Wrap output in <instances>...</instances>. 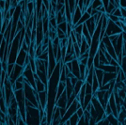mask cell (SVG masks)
I'll return each mask as SVG.
<instances>
[{"mask_svg": "<svg viewBox=\"0 0 126 125\" xmlns=\"http://www.w3.org/2000/svg\"><path fill=\"white\" fill-rule=\"evenodd\" d=\"M104 72L100 70V69H95L94 70V74L96 76V78L98 80V83H99V86L100 88L103 86V80H104Z\"/></svg>", "mask_w": 126, "mask_h": 125, "instance_id": "9a60e30c", "label": "cell"}, {"mask_svg": "<svg viewBox=\"0 0 126 125\" xmlns=\"http://www.w3.org/2000/svg\"><path fill=\"white\" fill-rule=\"evenodd\" d=\"M77 81H78V79L77 78H75V77H72V78H71V83H72V85H73V86H75V84L77 83Z\"/></svg>", "mask_w": 126, "mask_h": 125, "instance_id": "d6a6232c", "label": "cell"}, {"mask_svg": "<svg viewBox=\"0 0 126 125\" xmlns=\"http://www.w3.org/2000/svg\"><path fill=\"white\" fill-rule=\"evenodd\" d=\"M90 17H91L90 14H89L88 12H84V13H83V15H82V17H81V19H80V21L77 23V25H76V26H79V25H83V24H85V23L88 21Z\"/></svg>", "mask_w": 126, "mask_h": 125, "instance_id": "d6986e66", "label": "cell"}, {"mask_svg": "<svg viewBox=\"0 0 126 125\" xmlns=\"http://www.w3.org/2000/svg\"><path fill=\"white\" fill-rule=\"evenodd\" d=\"M118 73H104V80H103V85H105L107 83H110L111 81L115 80Z\"/></svg>", "mask_w": 126, "mask_h": 125, "instance_id": "4fadbf2b", "label": "cell"}, {"mask_svg": "<svg viewBox=\"0 0 126 125\" xmlns=\"http://www.w3.org/2000/svg\"><path fill=\"white\" fill-rule=\"evenodd\" d=\"M49 25H50L51 26H53L54 28H57V27H58V24H57V20H56V18L49 19Z\"/></svg>", "mask_w": 126, "mask_h": 125, "instance_id": "484cf974", "label": "cell"}, {"mask_svg": "<svg viewBox=\"0 0 126 125\" xmlns=\"http://www.w3.org/2000/svg\"><path fill=\"white\" fill-rule=\"evenodd\" d=\"M85 24H86V26L88 27V30H89L90 36L92 37V35H93V33H94V31H95V29H96V22H95L94 18H93V17H90Z\"/></svg>", "mask_w": 126, "mask_h": 125, "instance_id": "8fae6325", "label": "cell"}, {"mask_svg": "<svg viewBox=\"0 0 126 125\" xmlns=\"http://www.w3.org/2000/svg\"><path fill=\"white\" fill-rule=\"evenodd\" d=\"M35 73L32 71L30 65H26L25 67V70L23 72V76L25 78V81H26L27 83L31 86L33 89L36 90V82H35V77H34Z\"/></svg>", "mask_w": 126, "mask_h": 125, "instance_id": "5b68a950", "label": "cell"}, {"mask_svg": "<svg viewBox=\"0 0 126 125\" xmlns=\"http://www.w3.org/2000/svg\"><path fill=\"white\" fill-rule=\"evenodd\" d=\"M71 73H73L75 78L78 80H81V76H80V71H79V61L78 59H74L72 61V71Z\"/></svg>", "mask_w": 126, "mask_h": 125, "instance_id": "9c48e42d", "label": "cell"}, {"mask_svg": "<svg viewBox=\"0 0 126 125\" xmlns=\"http://www.w3.org/2000/svg\"><path fill=\"white\" fill-rule=\"evenodd\" d=\"M4 94H5V101L7 106L11 104V101L14 98V90L12 88V85L11 84L9 77L6 76L5 82H4Z\"/></svg>", "mask_w": 126, "mask_h": 125, "instance_id": "277c9868", "label": "cell"}, {"mask_svg": "<svg viewBox=\"0 0 126 125\" xmlns=\"http://www.w3.org/2000/svg\"><path fill=\"white\" fill-rule=\"evenodd\" d=\"M74 59H76L75 57H74V55H66V57H65V59H64V64L65 63H68V62H72L73 60Z\"/></svg>", "mask_w": 126, "mask_h": 125, "instance_id": "603a6c76", "label": "cell"}, {"mask_svg": "<svg viewBox=\"0 0 126 125\" xmlns=\"http://www.w3.org/2000/svg\"><path fill=\"white\" fill-rule=\"evenodd\" d=\"M67 26H68V23H67V22H63L61 24L58 25V27H57V28L59 29V30H61L64 34L67 35Z\"/></svg>", "mask_w": 126, "mask_h": 125, "instance_id": "ffe728a7", "label": "cell"}, {"mask_svg": "<svg viewBox=\"0 0 126 125\" xmlns=\"http://www.w3.org/2000/svg\"><path fill=\"white\" fill-rule=\"evenodd\" d=\"M65 87H66V85H65V83H60L59 82V84H58V94H57V101H58V99L62 95V93L65 91Z\"/></svg>", "mask_w": 126, "mask_h": 125, "instance_id": "ac0fdd59", "label": "cell"}, {"mask_svg": "<svg viewBox=\"0 0 126 125\" xmlns=\"http://www.w3.org/2000/svg\"><path fill=\"white\" fill-rule=\"evenodd\" d=\"M20 40H21V31L18 32L14 37L13 41L11 42L10 46H9V55H8V59L7 63L8 65L11 64H15L18 54L21 50V44H20Z\"/></svg>", "mask_w": 126, "mask_h": 125, "instance_id": "6da1fadb", "label": "cell"}, {"mask_svg": "<svg viewBox=\"0 0 126 125\" xmlns=\"http://www.w3.org/2000/svg\"><path fill=\"white\" fill-rule=\"evenodd\" d=\"M38 98H39V106H42V108L45 110L46 104H47V91L44 90L42 92H39Z\"/></svg>", "mask_w": 126, "mask_h": 125, "instance_id": "ba28073f", "label": "cell"}, {"mask_svg": "<svg viewBox=\"0 0 126 125\" xmlns=\"http://www.w3.org/2000/svg\"><path fill=\"white\" fill-rule=\"evenodd\" d=\"M65 85H66V87H65V91H66V94H67V98L70 99L71 96L74 94V86L71 83V79L67 78Z\"/></svg>", "mask_w": 126, "mask_h": 125, "instance_id": "5bb4252c", "label": "cell"}, {"mask_svg": "<svg viewBox=\"0 0 126 125\" xmlns=\"http://www.w3.org/2000/svg\"><path fill=\"white\" fill-rule=\"evenodd\" d=\"M79 121V118L78 116L76 114L73 115L71 118H70V120H69V122H70V125H77Z\"/></svg>", "mask_w": 126, "mask_h": 125, "instance_id": "44dd1931", "label": "cell"}, {"mask_svg": "<svg viewBox=\"0 0 126 125\" xmlns=\"http://www.w3.org/2000/svg\"><path fill=\"white\" fill-rule=\"evenodd\" d=\"M85 86H86V94H92V87H91V85L85 82Z\"/></svg>", "mask_w": 126, "mask_h": 125, "instance_id": "cb8c5ba5", "label": "cell"}, {"mask_svg": "<svg viewBox=\"0 0 126 125\" xmlns=\"http://www.w3.org/2000/svg\"><path fill=\"white\" fill-rule=\"evenodd\" d=\"M25 70V67H21L19 65L15 64L14 65V68H13V71L11 72V75L9 76V80L11 82V85H14V83L16 82V80L19 78L20 76L23 75V72Z\"/></svg>", "mask_w": 126, "mask_h": 125, "instance_id": "8992f818", "label": "cell"}, {"mask_svg": "<svg viewBox=\"0 0 126 125\" xmlns=\"http://www.w3.org/2000/svg\"><path fill=\"white\" fill-rule=\"evenodd\" d=\"M82 15H83V12H82V11L78 8V6H77V7L75 8V11H74V12L73 13V17H72V24H73V26H75L77 25V23L80 21Z\"/></svg>", "mask_w": 126, "mask_h": 125, "instance_id": "30bf717a", "label": "cell"}, {"mask_svg": "<svg viewBox=\"0 0 126 125\" xmlns=\"http://www.w3.org/2000/svg\"><path fill=\"white\" fill-rule=\"evenodd\" d=\"M75 114L78 116V118L80 119V118H82L83 116H84V110L82 109V107H80L79 109H77V111H76V113Z\"/></svg>", "mask_w": 126, "mask_h": 125, "instance_id": "4316f807", "label": "cell"}, {"mask_svg": "<svg viewBox=\"0 0 126 125\" xmlns=\"http://www.w3.org/2000/svg\"><path fill=\"white\" fill-rule=\"evenodd\" d=\"M34 77H35V82H36V91H37L38 93L46 90L47 87H46V86H45V85L39 79V77H38V75L36 74V73L34 74Z\"/></svg>", "mask_w": 126, "mask_h": 125, "instance_id": "7c38bea8", "label": "cell"}, {"mask_svg": "<svg viewBox=\"0 0 126 125\" xmlns=\"http://www.w3.org/2000/svg\"><path fill=\"white\" fill-rule=\"evenodd\" d=\"M17 125H26V122L22 120L21 116H19V119H18V123H17Z\"/></svg>", "mask_w": 126, "mask_h": 125, "instance_id": "1f68e13d", "label": "cell"}, {"mask_svg": "<svg viewBox=\"0 0 126 125\" xmlns=\"http://www.w3.org/2000/svg\"><path fill=\"white\" fill-rule=\"evenodd\" d=\"M37 58L38 59H40V60H43V61L48 60V49L46 50V51H44V52L42 53L39 57H37Z\"/></svg>", "mask_w": 126, "mask_h": 125, "instance_id": "7402d4cb", "label": "cell"}, {"mask_svg": "<svg viewBox=\"0 0 126 125\" xmlns=\"http://www.w3.org/2000/svg\"><path fill=\"white\" fill-rule=\"evenodd\" d=\"M2 26H3V12L0 11V34L2 31Z\"/></svg>", "mask_w": 126, "mask_h": 125, "instance_id": "f1b7e54d", "label": "cell"}, {"mask_svg": "<svg viewBox=\"0 0 126 125\" xmlns=\"http://www.w3.org/2000/svg\"><path fill=\"white\" fill-rule=\"evenodd\" d=\"M96 125H109V122H108V120L105 119V120H102L100 121H98Z\"/></svg>", "mask_w": 126, "mask_h": 125, "instance_id": "83f0119b", "label": "cell"}, {"mask_svg": "<svg viewBox=\"0 0 126 125\" xmlns=\"http://www.w3.org/2000/svg\"><path fill=\"white\" fill-rule=\"evenodd\" d=\"M2 72H3V69H2V61L0 60V77H1V74H2Z\"/></svg>", "mask_w": 126, "mask_h": 125, "instance_id": "e575fe53", "label": "cell"}, {"mask_svg": "<svg viewBox=\"0 0 126 125\" xmlns=\"http://www.w3.org/2000/svg\"><path fill=\"white\" fill-rule=\"evenodd\" d=\"M120 8L126 9V1L125 0H121V1H120Z\"/></svg>", "mask_w": 126, "mask_h": 125, "instance_id": "4dcf8cb0", "label": "cell"}, {"mask_svg": "<svg viewBox=\"0 0 126 125\" xmlns=\"http://www.w3.org/2000/svg\"><path fill=\"white\" fill-rule=\"evenodd\" d=\"M67 104H68V98H67L66 91H64V92L62 93V95H61V96L58 99L56 105L58 106V108H60V109H66V107H67Z\"/></svg>", "mask_w": 126, "mask_h": 125, "instance_id": "52a82bcc", "label": "cell"}, {"mask_svg": "<svg viewBox=\"0 0 126 125\" xmlns=\"http://www.w3.org/2000/svg\"><path fill=\"white\" fill-rule=\"evenodd\" d=\"M24 94L27 102L34 105V107H39V98H38V92L32 88L26 81H24Z\"/></svg>", "mask_w": 126, "mask_h": 125, "instance_id": "3957f363", "label": "cell"}, {"mask_svg": "<svg viewBox=\"0 0 126 125\" xmlns=\"http://www.w3.org/2000/svg\"><path fill=\"white\" fill-rule=\"evenodd\" d=\"M26 125H41L42 118L39 108L33 106H26Z\"/></svg>", "mask_w": 126, "mask_h": 125, "instance_id": "7a4b0ae2", "label": "cell"}, {"mask_svg": "<svg viewBox=\"0 0 126 125\" xmlns=\"http://www.w3.org/2000/svg\"><path fill=\"white\" fill-rule=\"evenodd\" d=\"M122 57H126V43L123 42V46H122Z\"/></svg>", "mask_w": 126, "mask_h": 125, "instance_id": "836d02e7", "label": "cell"}, {"mask_svg": "<svg viewBox=\"0 0 126 125\" xmlns=\"http://www.w3.org/2000/svg\"><path fill=\"white\" fill-rule=\"evenodd\" d=\"M5 3H6V1H0V11H4V9H5Z\"/></svg>", "mask_w": 126, "mask_h": 125, "instance_id": "f546056e", "label": "cell"}, {"mask_svg": "<svg viewBox=\"0 0 126 125\" xmlns=\"http://www.w3.org/2000/svg\"><path fill=\"white\" fill-rule=\"evenodd\" d=\"M84 84H85V81H83V80H78L77 83L75 84V86L74 87V94L75 96H77L79 94L80 90L82 89V87L84 86Z\"/></svg>", "mask_w": 126, "mask_h": 125, "instance_id": "e0dca14e", "label": "cell"}, {"mask_svg": "<svg viewBox=\"0 0 126 125\" xmlns=\"http://www.w3.org/2000/svg\"><path fill=\"white\" fill-rule=\"evenodd\" d=\"M14 65H15V64H11V65H8V68H7V76H8V77L11 75V72L13 71Z\"/></svg>", "mask_w": 126, "mask_h": 125, "instance_id": "d4e9b609", "label": "cell"}, {"mask_svg": "<svg viewBox=\"0 0 126 125\" xmlns=\"http://www.w3.org/2000/svg\"><path fill=\"white\" fill-rule=\"evenodd\" d=\"M80 54L81 55H84L85 53L89 52V44L87 42V41L83 39V41H82V43H81V45H80Z\"/></svg>", "mask_w": 126, "mask_h": 125, "instance_id": "2e32d148", "label": "cell"}]
</instances>
